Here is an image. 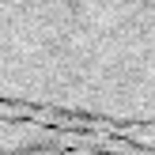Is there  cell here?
Wrapping results in <instances>:
<instances>
[{
	"instance_id": "cell-1",
	"label": "cell",
	"mask_w": 155,
	"mask_h": 155,
	"mask_svg": "<svg viewBox=\"0 0 155 155\" xmlns=\"http://www.w3.org/2000/svg\"><path fill=\"white\" fill-rule=\"evenodd\" d=\"M0 117L155 144V0H0Z\"/></svg>"
},
{
	"instance_id": "cell-2",
	"label": "cell",
	"mask_w": 155,
	"mask_h": 155,
	"mask_svg": "<svg viewBox=\"0 0 155 155\" xmlns=\"http://www.w3.org/2000/svg\"><path fill=\"white\" fill-rule=\"evenodd\" d=\"M0 155H155V144L72 125L0 117Z\"/></svg>"
}]
</instances>
